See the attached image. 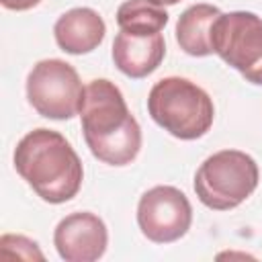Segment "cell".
Listing matches in <instances>:
<instances>
[{"label": "cell", "instance_id": "obj_1", "mask_svg": "<svg viewBox=\"0 0 262 262\" xmlns=\"http://www.w3.org/2000/svg\"><path fill=\"white\" fill-rule=\"evenodd\" d=\"M80 121L86 145L96 160L108 166H127L137 158L141 127L115 82L96 78L84 86Z\"/></svg>", "mask_w": 262, "mask_h": 262}, {"label": "cell", "instance_id": "obj_2", "mask_svg": "<svg viewBox=\"0 0 262 262\" xmlns=\"http://www.w3.org/2000/svg\"><path fill=\"white\" fill-rule=\"evenodd\" d=\"M14 168L45 203L59 205L74 199L84 180L80 156L53 129H33L14 147Z\"/></svg>", "mask_w": 262, "mask_h": 262}, {"label": "cell", "instance_id": "obj_3", "mask_svg": "<svg viewBox=\"0 0 262 262\" xmlns=\"http://www.w3.org/2000/svg\"><path fill=\"white\" fill-rule=\"evenodd\" d=\"M149 117L176 139L203 137L215 119L211 96L188 78L168 76L158 80L147 94Z\"/></svg>", "mask_w": 262, "mask_h": 262}, {"label": "cell", "instance_id": "obj_4", "mask_svg": "<svg viewBox=\"0 0 262 262\" xmlns=\"http://www.w3.org/2000/svg\"><path fill=\"white\" fill-rule=\"evenodd\" d=\"M260 172L256 160L239 149H221L209 156L194 174L199 201L213 211L239 207L258 186Z\"/></svg>", "mask_w": 262, "mask_h": 262}, {"label": "cell", "instance_id": "obj_5", "mask_svg": "<svg viewBox=\"0 0 262 262\" xmlns=\"http://www.w3.org/2000/svg\"><path fill=\"white\" fill-rule=\"evenodd\" d=\"M27 98L41 117L66 121L80 115L84 86L72 63L41 59L27 76Z\"/></svg>", "mask_w": 262, "mask_h": 262}, {"label": "cell", "instance_id": "obj_6", "mask_svg": "<svg viewBox=\"0 0 262 262\" xmlns=\"http://www.w3.org/2000/svg\"><path fill=\"white\" fill-rule=\"evenodd\" d=\"M192 223V207L186 194L170 184L145 190L137 203V225L154 244H172L186 235Z\"/></svg>", "mask_w": 262, "mask_h": 262}, {"label": "cell", "instance_id": "obj_7", "mask_svg": "<svg viewBox=\"0 0 262 262\" xmlns=\"http://www.w3.org/2000/svg\"><path fill=\"white\" fill-rule=\"evenodd\" d=\"M211 47L244 76L262 61V18L248 10L221 12L211 27Z\"/></svg>", "mask_w": 262, "mask_h": 262}, {"label": "cell", "instance_id": "obj_8", "mask_svg": "<svg viewBox=\"0 0 262 262\" xmlns=\"http://www.w3.org/2000/svg\"><path fill=\"white\" fill-rule=\"evenodd\" d=\"M53 246L66 262H94L106 252L108 231L104 221L90 211L70 213L57 223Z\"/></svg>", "mask_w": 262, "mask_h": 262}, {"label": "cell", "instance_id": "obj_9", "mask_svg": "<svg viewBox=\"0 0 262 262\" xmlns=\"http://www.w3.org/2000/svg\"><path fill=\"white\" fill-rule=\"evenodd\" d=\"M166 55V41L162 33L156 35H131V33H117L113 41V61L119 72L125 76L139 80L156 72Z\"/></svg>", "mask_w": 262, "mask_h": 262}, {"label": "cell", "instance_id": "obj_10", "mask_svg": "<svg viewBox=\"0 0 262 262\" xmlns=\"http://www.w3.org/2000/svg\"><path fill=\"white\" fill-rule=\"evenodd\" d=\"M104 33H106V25L102 16L88 6H80L63 12L53 25L57 47L70 55H82L94 51L102 43Z\"/></svg>", "mask_w": 262, "mask_h": 262}, {"label": "cell", "instance_id": "obj_11", "mask_svg": "<svg viewBox=\"0 0 262 262\" xmlns=\"http://www.w3.org/2000/svg\"><path fill=\"white\" fill-rule=\"evenodd\" d=\"M221 10L213 4H192L188 6L176 23V43L180 49L192 57H207L213 53L211 47V27Z\"/></svg>", "mask_w": 262, "mask_h": 262}, {"label": "cell", "instance_id": "obj_12", "mask_svg": "<svg viewBox=\"0 0 262 262\" xmlns=\"http://www.w3.org/2000/svg\"><path fill=\"white\" fill-rule=\"evenodd\" d=\"M117 25L131 35H156L168 25V12L151 0H125L117 10Z\"/></svg>", "mask_w": 262, "mask_h": 262}, {"label": "cell", "instance_id": "obj_13", "mask_svg": "<svg viewBox=\"0 0 262 262\" xmlns=\"http://www.w3.org/2000/svg\"><path fill=\"white\" fill-rule=\"evenodd\" d=\"M0 256L6 260H45L35 239L16 233H4L0 237Z\"/></svg>", "mask_w": 262, "mask_h": 262}, {"label": "cell", "instance_id": "obj_14", "mask_svg": "<svg viewBox=\"0 0 262 262\" xmlns=\"http://www.w3.org/2000/svg\"><path fill=\"white\" fill-rule=\"evenodd\" d=\"M0 2L8 10H29V8L37 6L41 0H0Z\"/></svg>", "mask_w": 262, "mask_h": 262}, {"label": "cell", "instance_id": "obj_15", "mask_svg": "<svg viewBox=\"0 0 262 262\" xmlns=\"http://www.w3.org/2000/svg\"><path fill=\"white\" fill-rule=\"evenodd\" d=\"M244 78H246L248 82L256 84V86H262V61H260V63H258L254 70L246 72V74H244Z\"/></svg>", "mask_w": 262, "mask_h": 262}, {"label": "cell", "instance_id": "obj_16", "mask_svg": "<svg viewBox=\"0 0 262 262\" xmlns=\"http://www.w3.org/2000/svg\"><path fill=\"white\" fill-rule=\"evenodd\" d=\"M151 2H156L160 6H172V4H178L180 0H151Z\"/></svg>", "mask_w": 262, "mask_h": 262}]
</instances>
